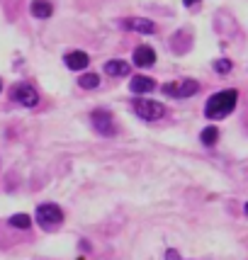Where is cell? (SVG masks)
<instances>
[{
	"mask_svg": "<svg viewBox=\"0 0 248 260\" xmlns=\"http://www.w3.org/2000/svg\"><path fill=\"white\" fill-rule=\"evenodd\" d=\"M10 226H15V229H29L32 226V219H29V216L27 214H12L10 216Z\"/></svg>",
	"mask_w": 248,
	"mask_h": 260,
	"instance_id": "9a60e30c",
	"label": "cell"
},
{
	"mask_svg": "<svg viewBox=\"0 0 248 260\" xmlns=\"http://www.w3.org/2000/svg\"><path fill=\"white\" fill-rule=\"evenodd\" d=\"M12 98L20 102L22 107H37V102H39V92L34 90L29 83H20L15 92H12Z\"/></svg>",
	"mask_w": 248,
	"mask_h": 260,
	"instance_id": "8992f818",
	"label": "cell"
},
{
	"mask_svg": "<svg viewBox=\"0 0 248 260\" xmlns=\"http://www.w3.org/2000/svg\"><path fill=\"white\" fill-rule=\"evenodd\" d=\"M90 122L95 126V132L102 136H114V119H112V112L110 110H95L90 114Z\"/></svg>",
	"mask_w": 248,
	"mask_h": 260,
	"instance_id": "5b68a950",
	"label": "cell"
},
{
	"mask_svg": "<svg viewBox=\"0 0 248 260\" xmlns=\"http://www.w3.org/2000/svg\"><path fill=\"white\" fill-rule=\"evenodd\" d=\"M29 10H32L34 17L46 20V17H51V15H54V5H51V3H32V5H29Z\"/></svg>",
	"mask_w": 248,
	"mask_h": 260,
	"instance_id": "7c38bea8",
	"label": "cell"
},
{
	"mask_svg": "<svg viewBox=\"0 0 248 260\" xmlns=\"http://www.w3.org/2000/svg\"><path fill=\"white\" fill-rule=\"evenodd\" d=\"M122 27L129 32H139V34H153L156 32V24L146 20V17H127L122 20Z\"/></svg>",
	"mask_w": 248,
	"mask_h": 260,
	"instance_id": "52a82bcc",
	"label": "cell"
},
{
	"mask_svg": "<svg viewBox=\"0 0 248 260\" xmlns=\"http://www.w3.org/2000/svg\"><path fill=\"white\" fill-rule=\"evenodd\" d=\"M129 90L134 95H146V92L156 90V80L148 78V76H134L132 83H129Z\"/></svg>",
	"mask_w": 248,
	"mask_h": 260,
	"instance_id": "ba28073f",
	"label": "cell"
},
{
	"mask_svg": "<svg viewBox=\"0 0 248 260\" xmlns=\"http://www.w3.org/2000/svg\"><path fill=\"white\" fill-rule=\"evenodd\" d=\"M64 63L71 71H83V68H88V63H90V56L85 51H71V54L64 56Z\"/></svg>",
	"mask_w": 248,
	"mask_h": 260,
	"instance_id": "9c48e42d",
	"label": "cell"
},
{
	"mask_svg": "<svg viewBox=\"0 0 248 260\" xmlns=\"http://www.w3.org/2000/svg\"><path fill=\"white\" fill-rule=\"evenodd\" d=\"M134 63L139 68H146L151 63H156V51L151 46H136L134 49Z\"/></svg>",
	"mask_w": 248,
	"mask_h": 260,
	"instance_id": "30bf717a",
	"label": "cell"
},
{
	"mask_svg": "<svg viewBox=\"0 0 248 260\" xmlns=\"http://www.w3.org/2000/svg\"><path fill=\"white\" fill-rule=\"evenodd\" d=\"M216 139H219V129L216 126H207L202 134H200V141H202L204 146H214Z\"/></svg>",
	"mask_w": 248,
	"mask_h": 260,
	"instance_id": "5bb4252c",
	"label": "cell"
},
{
	"mask_svg": "<svg viewBox=\"0 0 248 260\" xmlns=\"http://www.w3.org/2000/svg\"><path fill=\"white\" fill-rule=\"evenodd\" d=\"M129 63L122 61V58H112V61H107L105 63V73L107 76H112V78H124V76H129Z\"/></svg>",
	"mask_w": 248,
	"mask_h": 260,
	"instance_id": "8fae6325",
	"label": "cell"
},
{
	"mask_svg": "<svg viewBox=\"0 0 248 260\" xmlns=\"http://www.w3.org/2000/svg\"><path fill=\"white\" fill-rule=\"evenodd\" d=\"M238 102V92L236 90H224V92H216L212 95L207 105H204V117L207 119H224L229 114L234 112V107H236Z\"/></svg>",
	"mask_w": 248,
	"mask_h": 260,
	"instance_id": "6da1fadb",
	"label": "cell"
},
{
	"mask_svg": "<svg viewBox=\"0 0 248 260\" xmlns=\"http://www.w3.org/2000/svg\"><path fill=\"white\" fill-rule=\"evenodd\" d=\"M214 71L219 73V76H226V73L231 71V61H229V58H216V61H214Z\"/></svg>",
	"mask_w": 248,
	"mask_h": 260,
	"instance_id": "2e32d148",
	"label": "cell"
},
{
	"mask_svg": "<svg viewBox=\"0 0 248 260\" xmlns=\"http://www.w3.org/2000/svg\"><path fill=\"white\" fill-rule=\"evenodd\" d=\"M134 114L136 117H141V119H146V122H156L161 119L163 114H166V107L156 100H146V98H136L134 100Z\"/></svg>",
	"mask_w": 248,
	"mask_h": 260,
	"instance_id": "3957f363",
	"label": "cell"
},
{
	"mask_svg": "<svg viewBox=\"0 0 248 260\" xmlns=\"http://www.w3.org/2000/svg\"><path fill=\"white\" fill-rule=\"evenodd\" d=\"M161 90L166 92L168 98H178V100H182V98H190V95H195V92L200 90V83L197 80H182V83H166Z\"/></svg>",
	"mask_w": 248,
	"mask_h": 260,
	"instance_id": "277c9868",
	"label": "cell"
},
{
	"mask_svg": "<svg viewBox=\"0 0 248 260\" xmlns=\"http://www.w3.org/2000/svg\"><path fill=\"white\" fill-rule=\"evenodd\" d=\"M37 224L44 229V231H54L56 226L64 224V212L58 209V204H39L37 207Z\"/></svg>",
	"mask_w": 248,
	"mask_h": 260,
	"instance_id": "7a4b0ae2",
	"label": "cell"
},
{
	"mask_svg": "<svg viewBox=\"0 0 248 260\" xmlns=\"http://www.w3.org/2000/svg\"><path fill=\"white\" fill-rule=\"evenodd\" d=\"M78 85L85 90H95V88H100V76L98 73H83L78 78Z\"/></svg>",
	"mask_w": 248,
	"mask_h": 260,
	"instance_id": "4fadbf2b",
	"label": "cell"
},
{
	"mask_svg": "<svg viewBox=\"0 0 248 260\" xmlns=\"http://www.w3.org/2000/svg\"><path fill=\"white\" fill-rule=\"evenodd\" d=\"M243 212H246V216H248V202H246V204H243Z\"/></svg>",
	"mask_w": 248,
	"mask_h": 260,
	"instance_id": "ac0fdd59",
	"label": "cell"
},
{
	"mask_svg": "<svg viewBox=\"0 0 248 260\" xmlns=\"http://www.w3.org/2000/svg\"><path fill=\"white\" fill-rule=\"evenodd\" d=\"M166 260H180V253H178V250H166Z\"/></svg>",
	"mask_w": 248,
	"mask_h": 260,
	"instance_id": "e0dca14e",
	"label": "cell"
}]
</instances>
